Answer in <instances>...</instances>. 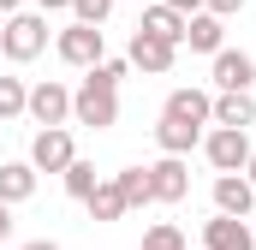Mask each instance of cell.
Segmentation results:
<instances>
[{"mask_svg":"<svg viewBox=\"0 0 256 250\" xmlns=\"http://www.w3.org/2000/svg\"><path fill=\"white\" fill-rule=\"evenodd\" d=\"M126 60H102L84 72V84L72 90V120L90 125V131H108V125H120V84H126Z\"/></svg>","mask_w":256,"mask_h":250,"instance_id":"6da1fadb","label":"cell"},{"mask_svg":"<svg viewBox=\"0 0 256 250\" xmlns=\"http://www.w3.org/2000/svg\"><path fill=\"white\" fill-rule=\"evenodd\" d=\"M42 48H48V18H42V12H12V18H0V54L12 66H30Z\"/></svg>","mask_w":256,"mask_h":250,"instance_id":"7a4b0ae2","label":"cell"},{"mask_svg":"<svg viewBox=\"0 0 256 250\" xmlns=\"http://www.w3.org/2000/svg\"><path fill=\"white\" fill-rule=\"evenodd\" d=\"M54 54L66 66H78V72H90V66L108 60V30H90V24H66L60 36H54Z\"/></svg>","mask_w":256,"mask_h":250,"instance_id":"3957f363","label":"cell"},{"mask_svg":"<svg viewBox=\"0 0 256 250\" xmlns=\"http://www.w3.org/2000/svg\"><path fill=\"white\" fill-rule=\"evenodd\" d=\"M202 155H208L214 173H244V161H250V131L214 125V131H202Z\"/></svg>","mask_w":256,"mask_h":250,"instance_id":"277c9868","label":"cell"},{"mask_svg":"<svg viewBox=\"0 0 256 250\" xmlns=\"http://www.w3.org/2000/svg\"><path fill=\"white\" fill-rule=\"evenodd\" d=\"M24 114L42 125V131H60V125L72 120V90L54 84V78H42V84L30 90V102H24Z\"/></svg>","mask_w":256,"mask_h":250,"instance_id":"5b68a950","label":"cell"},{"mask_svg":"<svg viewBox=\"0 0 256 250\" xmlns=\"http://www.w3.org/2000/svg\"><path fill=\"white\" fill-rule=\"evenodd\" d=\"M72 161H78V143H72V131H36V137H30V167H36V173H66V167H72Z\"/></svg>","mask_w":256,"mask_h":250,"instance_id":"8992f818","label":"cell"},{"mask_svg":"<svg viewBox=\"0 0 256 250\" xmlns=\"http://www.w3.org/2000/svg\"><path fill=\"white\" fill-rule=\"evenodd\" d=\"M208 78H214V90H220V96H250V84H256V60L244 54V48H220Z\"/></svg>","mask_w":256,"mask_h":250,"instance_id":"52a82bcc","label":"cell"},{"mask_svg":"<svg viewBox=\"0 0 256 250\" xmlns=\"http://www.w3.org/2000/svg\"><path fill=\"white\" fill-rule=\"evenodd\" d=\"M149 190H155V202H185V196H191V167H185L179 155L149 161Z\"/></svg>","mask_w":256,"mask_h":250,"instance_id":"ba28073f","label":"cell"},{"mask_svg":"<svg viewBox=\"0 0 256 250\" xmlns=\"http://www.w3.org/2000/svg\"><path fill=\"white\" fill-rule=\"evenodd\" d=\"M161 120H179L191 131H202V125H214V96L208 90H173L167 108H161Z\"/></svg>","mask_w":256,"mask_h":250,"instance_id":"9c48e42d","label":"cell"},{"mask_svg":"<svg viewBox=\"0 0 256 250\" xmlns=\"http://www.w3.org/2000/svg\"><path fill=\"white\" fill-rule=\"evenodd\" d=\"M250 208H256V190L244 185V173H220V179H214V214L250 220Z\"/></svg>","mask_w":256,"mask_h":250,"instance_id":"30bf717a","label":"cell"},{"mask_svg":"<svg viewBox=\"0 0 256 250\" xmlns=\"http://www.w3.org/2000/svg\"><path fill=\"white\" fill-rule=\"evenodd\" d=\"M173 60H179V48H167V42H155V36H131L126 48V66H137V72H149V78H161V72H173Z\"/></svg>","mask_w":256,"mask_h":250,"instance_id":"8fae6325","label":"cell"},{"mask_svg":"<svg viewBox=\"0 0 256 250\" xmlns=\"http://www.w3.org/2000/svg\"><path fill=\"white\" fill-rule=\"evenodd\" d=\"M202 250H256L250 220H226V214L202 220Z\"/></svg>","mask_w":256,"mask_h":250,"instance_id":"7c38bea8","label":"cell"},{"mask_svg":"<svg viewBox=\"0 0 256 250\" xmlns=\"http://www.w3.org/2000/svg\"><path fill=\"white\" fill-rule=\"evenodd\" d=\"M185 48H191V54H208V60H214V54L226 48V24H220L214 12H196V18H185Z\"/></svg>","mask_w":256,"mask_h":250,"instance_id":"4fadbf2b","label":"cell"},{"mask_svg":"<svg viewBox=\"0 0 256 250\" xmlns=\"http://www.w3.org/2000/svg\"><path fill=\"white\" fill-rule=\"evenodd\" d=\"M143 36H155V42H167V48H185V18L173 12V6H143V24H137Z\"/></svg>","mask_w":256,"mask_h":250,"instance_id":"5bb4252c","label":"cell"},{"mask_svg":"<svg viewBox=\"0 0 256 250\" xmlns=\"http://www.w3.org/2000/svg\"><path fill=\"white\" fill-rule=\"evenodd\" d=\"M30 196H36V167H30V161H0V202L18 208V202H30Z\"/></svg>","mask_w":256,"mask_h":250,"instance_id":"9a60e30c","label":"cell"},{"mask_svg":"<svg viewBox=\"0 0 256 250\" xmlns=\"http://www.w3.org/2000/svg\"><path fill=\"white\" fill-rule=\"evenodd\" d=\"M214 125L250 131V125H256V96H214Z\"/></svg>","mask_w":256,"mask_h":250,"instance_id":"2e32d148","label":"cell"},{"mask_svg":"<svg viewBox=\"0 0 256 250\" xmlns=\"http://www.w3.org/2000/svg\"><path fill=\"white\" fill-rule=\"evenodd\" d=\"M84 208H90V220H102V226H108V220H126V196H120L114 179H102V185L90 190V196H84Z\"/></svg>","mask_w":256,"mask_h":250,"instance_id":"e0dca14e","label":"cell"},{"mask_svg":"<svg viewBox=\"0 0 256 250\" xmlns=\"http://www.w3.org/2000/svg\"><path fill=\"white\" fill-rule=\"evenodd\" d=\"M155 143H161V155H179L185 161L196 143H202V131H191V125H179V120H161L155 125Z\"/></svg>","mask_w":256,"mask_h":250,"instance_id":"ac0fdd59","label":"cell"},{"mask_svg":"<svg viewBox=\"0 0 256 250\" xmlns=\"http://www.w3.org/2000/svg\"><path fill=\"white\" fill-rule=\"evenodd\" d=\"M114 185H120V196H126V214L155 202V190H149V167H126V173H114Z\"/></svg>","mask_w":256,"mask_h":250,"instance_id":"d6986e66","label":"cell"},{"mask_svg":"<svg viewBox=\"0 0 256 250\" xmlns=\"http://www.w3.org/2000/svg\"><path fill=\"white\" fill-rule=\"evenodd\" d=\"M60 179H66V196H78V202H84V196H90V190L102 185V173H96V161H84V155H78V161H72V167H66Z\"/></svg>","mask_w":256,"mask_h":250,"instance_id":"ffe728a7","label":"cell"},{"mask_svg":"<svg viewBox=\"0 0 256 250\" xmlns=\"http://www.w3.org/2000/svg\"><path fill=\"white\" fill-rule=\"evenodd\" d=\"M114 6H120V0H72V24H90V30H102Z\"/></svg>","mask_w":256,"mask_h":250,"instance_id":"44dd1931","label":"cell"},{"mask_svg":"<svg viewBox=\"0 0 256 250\" xmlns=\"http://www.w3.org/2000/svg\"><path fill=\"white\" fill-rule=\"evenodd\" d=\"M24 102H30L24 78H0V120H18V114H24Z\"/></svg>","mask_w":256,"mask_h":250,"instance_id":"7402d4cb","label":"cell"},{"mask_svg":"<svg viewBox=\"0 0 256 250\" xmlns=\"http://www.w3.org/2000/svg\"><path fill=\"white\" fill-rule=\"evenodd\" d=\"M137 250H185V232H179L173 220H161V226L143 232V244H137Z\"/></svg>","mask_w":256,"mask_h":250,"instance_id":"603a6c76","label":"cell"},{"mask_svg":"<svg viewBox=\"0 0 256 250\" xmlns=\"http://www.w3.org/2000/svg\"><path fill=\"white\" fill-rule=\"evenodd\" d=\"M202 12H214V18H232V12H244V0H202Z\"/></svg>","mask_w":256,"mask_h":250,"instance_id":"cb8c5ba5","label":"cell"},{"mask_svg":"<svg viewBox=\"0 0 256 250\" xmlns=\"http://www.w3.org/2000/svg\"><path fill=\"white\" fill-rule=\"evenodd\" d=\"M161 6H173L179 18H196V12H202V0H161Z\"/></svg>","mask_w":256,"mask_h":250,"instance_id":"d4e9b609","label":"cell"},{"mask_svg":"<svg viewBox=\"0 0 256 250\" xmlns=\"http://www.w3.org/2000/svg\"><path fill=\"white\" fill-rule=\"evenodd\" d=\"M36 12L48 18V12H72V0H36Z\"/></svg>","mask_w":256,"mask_h":250,"instance_id":"484cf974","label":"cell"},{"mask_svg":"<svg viewBox=\"0 0 256 250\" xmlns=\"http://www.w3.org/2000/svg\"><path fill=\"white\" fill-rule=\"evenodd\" d=\"M6 238H12V208L0 202V244H6Z\"/></svg>","mask_w":256,"mask_h":250,"instance_id":"4316f807","label":"cell"},{"mask_svg":"<svg viewBox=\"0 0 256 250\" xmlns=\"http://www.w3.org/2000/svg\"><path fill=\"white\" fill-rule=\"evenodd\" d=\"M18 250H60L54 238H30V244H18Z\"/></svg>","mask_w":256,"mask_h":250,"instance_id":"83f0119b","label":"cell"},{"mask_svg":"<svg viewBox=\"0 0 256 250\" xmlns=\"http://www.w3.org/2000/svg\"><path fill=\"white\" fill-rule=\"evenodd\" d=\"M244 185L256 190V149H250V161H244Z\"/></svg>","mask_w":256,"mask_h":250,"instance_id":"f1b7e54d","label":"cell"},{"mask_svg":"<svg viewBox=\"0 0 256 250\" xmlns=\"http://www.w3.org/2000/svg\"><path fill=\"white\" fill-rule=\"evenodd\" d=\"M12 12H24V0H0V18H12Z\"/></svg>","mask_w":256,"mask_h":250,"instance_id":"f546056e","label":"cell"},{"mask_svg":"<svg viewBox=\"0 0 256 250\" xmlns=\"http://www.w3.org/2000/svg\"><path fill=\"white\" fill-rule=\"evenodd\" d=\"M250 232H256V226H250Z\"/></svg>","mask_w":256,"mask_h":250,"instance_id":"4dcf8cb0","label":"cell"}]
</instances>
